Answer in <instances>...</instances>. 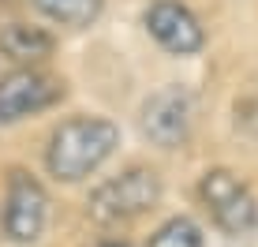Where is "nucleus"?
Listing matches in <instances>:
<instances>
[{
	"label": "nucleus",
	"mask_w": 258,
	"mask_h": 247,
	"mask_svg": "<svg viewBox=\"0 0 258 247\" xmlns=\"http://www.w3.org/2000/svg\"><path fill=\"white\" fill-rule=\"evenodd\" d=\"M120 146V128L105 116H75L64 120L49 139L45 165L56 180L75 183L97 172L112 157V150Z\"/></svg>",
	"instance_id": "1"
},
{
	"label": "nucleus",
	"mask_w": 258,
	"mask_h": 247,
	"mask_svg": "<svg viewBox=\"0 0 258 247\" xmlns=\"http://www.w3.org/2000/svg\"><path fill=\"white\" fill-rule=\"evenodd\" d=\"M157 199H161V176L154 169H127L90 191L86 214L101 225H116V221H131V217L154 210Z\"/></svg>",
	"instance_id": "2"
},
{
	"label": "nucleus",
	"mask_w": 258,
	"mask_h": 247,
	"mask_svg": "<svg viewBox=\"0 0 258 247\" xmlns=\"http://www.w3.org/2000/svg\"><path fill=\"white\" fill-rule=\"evenodd\" d=\"M199 195H202V202H206L210 217L217 221V228H225V232H232V236L254 228L258 202L251 195V188H247L236 172L210 169L206 176H202V183H199Z\"/></svg>",
	"instance_id": "3"
},
{
	"label": "nucleus",
	"mask_w": 258,
	"mask_h": 247,
	"mask_svg": "<svg viewBox=\"0 0 258 247\" xmlns=\"http://www.w3.org/2000/svg\"><path fill=\"white\" fill-rule=\"evenodd\" d=\"M195 128V94L187 86H165L142 105V131L150 135V143L172 150L187 143Z\"/></svg>",
	"instance_id": "4"
},
{
	"label": "nucleus",
	"mask_w": 258,
	"mask_h": 247,
	"mask_svg": "<svg viewBox=\"0 0 258 247\" xmlns=\"http://www.w3.org/2000/svg\"><path fill=\"white\" fill-rule=\"evenodd\" d=\"M64 98V83L38 68H15L0 75V124H15Z\"/></svg>",
	"instance_id": "5"
},
{
	"label": "nucleus",
	"mask_w": 258,
	"mask_h": 247,
	"mask_svg": "<svg viewBox=\"0 0 258 247\" xmlns=\"http://www.w3.org/2000/svg\"><path fill=\"white\" fill-rule=\"evenodd\" d=\"M49 217V195L30 172L15 169L8 176V199H4V232L15 243H30L41 236Z\"/></svg>",
	"instance_id": "6"
},
{
	"label": "nucleus",
	"mask_w": 258,
	"mask_h": 247,
	"mask_svg": "<svg viewBox=\"0 0 258 247\" xmlns=\"http://www.w3.org/2000/svg\"><path fill=\"white\" fill-rule=\"evenodd\" d=\"M146 30H150V38L165 52H172V56H191V52H199L202 41H206L199 19H195L183 4H176V0H157V4H150Z\"/></svg>",
	"instance_id": "7"
},
{
	"label": "nucleus",
	"mask_w": 258,
	"mask_h": 247,
	"mask_svg": "<svg viewBox=\"0 0 258 247\" xmlns=\"http://www.w3.org/2000/svg\"><path fill=\"white\" fill-rule=\"evenodd\" d=\"M56 38L41 26H26V23H12L0 30V52L15 64H41L52 56Z\"/></svg>",
	"instance_id": "8"
},
{
	"label": "nucleus",
	"mask_w": 258,
	"mask_h": 247,
	"mask_svg": "<svg viewBox=\"0 0 258 247\" xmlns=\"http://www.w3.org/2000/svg\"><path fill=\"white\" fill-rule=\"evenodd\" d=\"M30 4L60 26H90L101 15L105 0H30Z\"/></svg>",
	"instance_id": "9"
},
{
	"label": "nucleus",
	"mask_w": 258,
	"mask_h": 247,
	"mask_svg": "<svg viewBox=\"0 0 258 247\" xmlns=\"http://www.w3.org/2000/svg\"><path fill=\"white\" fill-rule=\"evenodd\" d=\"M146 247H202V228L191 217H172L150 236Z\"/></svg>",
	"instance_id": "10"
},
{
	"label": "nucleus",
	"mask_w": 258,
	"mask_h": 247,
	"mask_svg": "<svg viewBox=\"0 0 258 247\" xmlns=\"http://www.w3.org/2000/svg\"><path fill=\"white\" fill-rule=\"evenodd\" d=\"M101 247H127V243H101Z\"/></svg>",
	"instance_id": "11"
}]
</instances>
